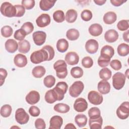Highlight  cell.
<instances>
[{"label": "cell", "mask_w": 129, "mask_h": 129, "mask_svg": "<svg viewBox=\"0 0 129 129\" xmlns=\"http://www.w3.org/2000/svg\"><path fill=\"white\" fill-rule=\"evenodd\" d=\"M82 64L85 68H90L93 64V60L90 56H85L82 60Z\"/></svg>", "instance_id": "obj_45"}, {"label": "cell", "mask_w": 129, "mask_h": 129, "mask_svg": "<svg viewBox=\"0 0 129 129\" xmlns=\"http://www.w3.org/2000/svg\"><path fill=\"white\" fill-rule=\"evenodd\" d=\"M64 128H75L76 129V127L74 125V124L72 123H69L66 124V125L64 126Z\"/></svg>", "instance_id": "obj_58"}, {"label": "cell", "mask_w": 129, "mask_h": 129, "mask_svg": "<svg viewBox=\"0 0 129 129\" xmlns=\"http://www.w3.org/2000/svg\"><path fill=\"white\" fill-rule=\"evenodd\" d=\"M126 1H122V0H111L110 3L112 5L115 7H119L122 5L124 3L126 2Z\"/></svg>", "instance_id": "obj_55"}, {"label": "cell", "mask_w": 129, "mask_h": 129, "mask_svg": "<svg viewBox=\"0 0 129 129\" xmlns=\"http://www.w3.org/2000/svg\"><path fill=\"white\" fill-rule=\"evenodd\" d=\"M16 9V16L17 17H22L25 13V8L22 6L20 5H16L14 6Z\"/></svg>", "instance_id": "obj_52"}, {"label": "cell", "mask_w": 129, "mask_h": 129, "mask_svg": "<svg viewBox=\"0 0 129 129\" xmlns=\"http://www.w3.org/2000/svg\"><path fill=\"white\" fill-rule=\"evenodd\" d=\"M106 0H94V2L97 5L102 6L106 3Z\"/></svg>", "instance_id": "obj_57"}, {"label": "cell", "mask_w": 129, "mask_h": 129, "mask_svg": "<svg viewBox=\"0 0 129 129\" xmlns=\"http://www.w3.org/2000/svg\"><path fill=\"white\" fill-rule=\"evenodd\" d=\"M26 33L27 35L30 34L34 30V26L30 22H27L24 23L21 27Z\"/></svg>", "instance_id": "obj_43"}, {"label": "cell", "mask_w": 129, "mask_h": 129, "mask_svg": "<svg viewBox=\"0 0 129 129\" xmlns=\"http://www.w3.org/2000/svg\"><path fill=\"white\" fill-rule=\"evenodd\" d=\"M62 123V118L59 115H54L50 119L49 129H59L61 127Z\"/></svg>", "instance_id": "obj_16"}, {"label": "cell", "mask_w": 129, "mask_h": 129, "mask_svg": "<svg viewBox=\"0 0 129 129\" xmlns=\"http://www.w3.org/2000/svg\"><path fill=\"white\" fill-rule=\"evenodd\" d=\"M110 59L100 56L98 59V64L101 68H105L110 63Z\"/></svg>", "instance_id": "obj_47"}, {"label": "cell", "mask_w": 129, "mask_h": 129, "mask_svg": "<svg viewBox=\"0 0 129 129\" xmlns=\"http://www.w3.org/2000/svg\"><path fill=\"white\" fill-rule=\"evenodd\" d=\"M8 75V73L6 70L1 68L0 69V82H1V86H2L4 83L5 82V80L7 78Z\"/></svg>", "instance_id": "obj_54"}, {"label": "cell", "mask_w": 129, "mask_h": 129, "mask_svg": "<svg viewBox=\"0 0 129 129\" xmlns=\"http://www.w3.org/2000/svg\"><path fill=\"white\" fill-rule=\"evenodd\" d=\"M29 113L32 116L37 117L39 115L40 110L38 107L32 105L29 109Z\"/></svg>", "instance_id": "obj_50"}, {"label": "cell", "mask_w": 129, "mask_h": 129, "mask_svg": "<svg viewBox=\"0 0 129 129\" xmlns=\"http://www.w3.org/2000/svg\"><path fill=\"white\" fill-rule=\"evenodd\" d=\"M12 107L9 104H5L2 106L1 108V115L4 117H9L12 112Z\"/></svg>", "instance_id": "obj_39"}, {"label": "cell", "mask_w": 129, "mask_h": 129, "mask_svg": "<svg viewBox=\"0 0 129 129\" xmlns=\"http://www.w3.org/2000/svg\"><path fill=\"white\" fill-rule=\"evenodd\" d=\"M114 54V48L110 45H106L102 47L100 51V56L111 59Z\"/></svg>", "instance_id": "obj_22"}, {"label": "cell", "mask_w": 129, "mask_h": 129, "mask_svg": "<svg viewBox=\"0 0 129 129\" xmlns=\"http://www.w3.org/2000/svg\"><path fill=\"white\" fill-rule=\"evenodd\" d=\"M68 88V86L65 82H59L55 87L53 88L58 97V101L62 100L64 98V95L66 93Z\"/></svg>", "instance_id": "obj_7"}, {"label": "cell", "mask_w": 129, "mask_h": 129, "mask_svg": "<svg viewBox=\"0 0 129 129\" xmlns=\"http://www.w3.org/2000/svg\"><path fill=\"white\" fill-rule=\"evenodd\" d=\"M125 76L120 72H117L113 75L112 85L114 89L119 90L123 88L125 82Z\"/></svg>", "instance_id": "obj_4"}, {"label": "cell", "mask_w": 129, "mask_h": 129, "mask_svg": "<svg viewBox=\"0 0 129 129\" xmlns=\"http://www.w3.org/2000/svg\"><path fill=\"white\" fill-rule=\"evenodd\" d=\"M99 75L100 79L107 81L110 79L112 75V72L110 69L105 67L103 68L99 71Z\"/></svg>", "instance_id": "obj_35"}, {"label": "cell", "mask_w": 129, "mask_h": 129, "mask_svg": "<svg viewBox=\"0 0 129 129\" xmlns=\"http://www.w3.org/2000/svg\"><path fill=\"white\" fill-rule=\"evenodd\" d=\"M55 2V1L41 0L39 2V7L42 11H47L54 6Z\"/></svg>", "instance_id": "obj_29"}, {"label": "cell", "mask_w": 129, "mask_h": 129, "mask_svg": "<svg viewBox=\"0 0 129 129\" xmlns=\"http://www.w3.org/2000/svg\"><path fill=\"white\" fill-rule=\"evenodd\" d=\"M98 47V42L95 39H90L86 42L85 49L89 53L95 54L97 52Z\"/></svg>", "instance_id": "obj_12"}, {"label": "cell", "mask_w": 129, "mask_h": 129, "mask_svg": "<svg viewBox=\"0 0 129 129\" xmlns=\"http://www.w3.org/2000/svg\"><path fill=\"white\" fill-rule=\"evenodd\" d=\"M128 34H129V30H128L123 33V39L127 43L129 42Z\"/></svg>", "instance_id": "obj_56"}, {"label": "cell", "mask_w": 129, "mask_h": 129, "mask_svg": "<svg viewBox=\"0 0 129 129\" xmlns=\"http://www.w3.org/2000/svg\"><path fill=\"white\" fill-rule=\"evenodd\" d=\"M54 110L60 113H66L69 111L70 109V107L67 104L60 103L55 104L53 107Z\"/></svg>", "instance_id": "obj_33"}, {"label": "cell", "mask_w": 129, "mask_h": 129, "mask_svg": "<svg viewBox=\"0 0 129 129\" xmlns=\"http://www.w3.org/2000/svg\"><path fill=\"white\" fill-rule=\"evenodd\" d=\"M118 33L115 30L110 29L105 33L104 39L107 42L113 43L118 39Z\"/></svg>", "instance_id": "obj_17"}, {"label": "cell", "mask_w": 129, "mask_h": 129, "mask_svg": "<svg viewBox=\"0 0 129 129\" xmlns=\"http://www.w3.org/2000/svg\"><path fill=\"white\" fill-rule=\"evenodd\" d=\"M13 29L10 26H4L1 29L2 35L5 38H8L11 36L13 34Z\"/></svg>", "instance_id": "obj_41"}, {"label": "cell", "mask_w": 129, "mask_h": 129, "mask_svg": "<svg viewBox=\"0 0 129 129\" xmlns=\"http://www.w3.org/2000/svg\"><path fill=\"white\" fill-rule=\"evenodd\" d=\"M35 2L34 0H23L21 2L22 6L26 10H31L35 6Z\"/></svg>", "instance_id": "obj_48"}, {"label": "cell", "mask_w": 129, "mask_h": 129, "mask_svg": "<svg viewBox=\"0 0 129 129\" xmlns=\"http://www.w3.org/2000/svg\"><path fill=\"white\" fill-rule=\"evenodd\" d=\"M83 69L79 67H75L71 69V75L74 78H81L83 75Z\"/></svg>", "instance_id": "obj_38"}, {"label": "cell", "mask_w": 129, "mask_h": 129, "mask_svg": "<svg viewBox=\"0 0 129 129\" xmlns=\"http://www.w3.org/2000/svg\"><path fill=\"white\" fill-rule=\"evenodd\" d=\"M51 21L50 16L47 14H42L36 19L37 25L40 28H43L48 26Z\"/></svg>", "instance_id": "obj_13"}, {"label": "cell", "mask_w": 129, "mask_h": 129, "mask_svg": "<svg viewBox=\"0 0 129 129\" xmlns=\"http://www.w3.org/2000/svg\"><path fill=\"white\" fill-rule=\"evenodd\" d=\"M88 30L90 35L94 37H97L102 34L103 28L102 26L99 24L95 23L90 26Z\"/></svg>", "instance_id": "obj_21"}, {"label": "cell", "mask_w": 129, "mask_h": 129, "mask_svg": "<svg viewBox=\"0 0 129 129\" xmlns=\"http://www.w3.org/2000/svg\"><path fill=\"white\" fill-rule=\"evenodd\" d=\"M48 54L46 50L42 48L33 52L30 55V60L34 64H38L44 61H48Z\"/></svg>", "instance_id": "obj_1"}, {"label": "cell", "mask_w": 129, "mask_h": 129, "mask_svg": "<svg viewBox=\"0 0 129 129\" xmlns=\"http://www.w3.org/2000/svg\"><path fill=\"white\" fill-rule=\"evenodd\" d=\"M15 119L19 124H24L28 122L29 120V116L24 109L19 108L16 111Z\"/></svg>", "instance_id": "obj_8"}, {"label": "cell", "mask_w": 129, "mask_h": 129, "mask_svg": "<svg viewBox=\"0 0 129 129\" xmlns=\"http://www.w3.org/2000/svg\"><path fill=\"white\" fill-rule=\"evenodd\" d=\"M35 127L37 129H45L46 124L44 120L42 118H38L35 121Z\"/></svg>", "instance_id": "obj_51"}, {"label": "cell", "mask_w": 129, "mask_h": 129, "mask_svg": "<svg viewBox=\"0 0 129 129\" xmlns=\"http://www.w3.org/2000/svg\"><path fill=\"white\" fill-rule=\"evenodd\" d=\"M64 59L68 64L71 66L75 65L79 62V56L76 52L74 51H70L66 54Z\"/></svg>", "instance_id": "obj_14"}, {"label": "cell", "mask_w": 129, "mask_h": 129, "mask_svg": "<svg viewBox=\"0 0 129 129\" xmlns=\"http://www.w3.org/2000/svg\"><path fill=\"white\" fill-rule=\"evenodd\" d=\"M98 91L102 94H107L110 91V85L109 82L106 80L100 81L97 85Z\"/></svg>", "instance_id": "obj_20"}, {"label": "cell", "mask_w": 129, "mask_h": 129, "mask_svg": "<svg viewBox=\"0 0 129 129\" xmlns=\"http://www.w3.org/2000/svg\"><path fill=\"white\" fill-rule=\"evenodd\" d=\"M109 63L110 67L115 71H118L121 68V63L118 59H113Z\"/></svg>", "instance_id": "obj_53"}, {"label": "cell", "mask_w": 129, "mask_h": 129, "mask_svg": "<svg viewBox=\"0 0 129 129\" xmlns=\"http://www.w3.org/2000/svg\"><path fill=\"white\" fill-rule=\"evenodd\" d=\"M80 36V33L79 31L76 29H69L66 33L67 38L71 41H74L78 39Z\"/></svg>", "instance_id": "obj_34"}, {"label": "cell", "mask_w": 129, "mask_h": 129, "mask_svg": "<svg viewBox=\"0 0 129 129\" xmlns=\"http://www.w3.org/2000/svg\"><path fill=\"white\" fill-rule=\"evenodd\" d=\"M69 46L68 41L64 38L59 39L56 43V48L59 52L61 53L66 52L68 50Z\"/></svg>", "instance_id": "obj_26"}, {"label": "cell", "mask_w": 129, "mask_h": 129, "mask_svg": "<svg viewBox=\"0 0 129 129\" xmlns=\"http://www.w3.org/2000/svg\"><path fill=\"white\" fill-rule=\"evenodd\" d=\"M88 108V103L83 98H77L74 104V109L78 112H83Z\"/></svg>", "instance_id": "obj_11"}, {"label": "cell", "mask_w": 129, "mask_h": 129, "mask_svg": "<svg viewBox=\"0 0 129 129\" xmlns=\"http://www.w3.org/2000/svg\"><path fill=\"white\" fill-rule=\"evenodd\" d=\"M31 45L30 42L27 40L20 41L18 43V50L22 53H26L29 51Z\"/></svg>", "instance_id": "obj_27"}, {"label": "cell", "mask_w": 129, "mask_h": 129, "mask_svg": "<svg viewBox=\"0 0 129 129\" xmlns=\"http://www.w3.org/2000/svg\"><path fill=\"white\" fill-rule=\"evenodd\" d=\"M81 17L84 21H89L92 18V13L89 10H84L81 13Z\"/></svg>", "instance_id": "obj_46"}, {"label": "cell", "mask_w": 129, "mask_h": 129, "mask_svg": "<svg viewBox=\"0 0 129 129\" xmlns=\"http://www.w3.org/2000/svg\"><path fill=\"white\" fill-rule=\"evenodd\" d=\"M117 28L121 31L127 30L129 28V20H122L119 21L117 24Z\"/></svg>", "instance_id": "obj_42"}, {"label": "cell", "mask_w": 129, "mask_h": 129, "mask_svg": "<svg viewBox=\"0 0 129 129\" xmlns=\"http://www.w3.org/2000/svg\"><path fill=\"white\" fill-rule=\"evenodd\" d=\"M56 75L59 79H64L68 75L67 64L63 60H58L53 64Z\"/></svg>", "instance_id": "obj_2"}, {"label": "cell", "mask_w": 129, "mask_h": 129, "mask_svg": "<svg viewBox=\"0 0 129 129\" xmlns=\"http://www.w3.org/2000/svg\"><path fill=\"white\" fill-rule=\"evenodd\" d=\"M26 35L27 34L22 29L20 28L15 31L14 35V37L15 39L20 41L24 40V38Z\"/></svg>", "instance_id": "obj_44"}, {"label": "cell", "mask_w": 129, "mask_h": 129, "mask_svg": "<svg viewBox=\"0 0 129 129\" xmlns=\"http://www.w3.org/2000/svg\"><path fill=\"white\" fill-rule=\"evenodd\" d=\"M5 46L8 52L14 53L18 48V43L14 39H9L6 41Z\"/></svg>", "instance_id": "obj_19"}, {"label": "cell", "mask_w": 129, "mask_h": 129, "mask_svg": "<svg viewBox=\"0 0 129 129\" xmlns=\"http://www.w3.org/2000/svg\"><path fill=\"white\" fill-rule=\"evenodd\" d=\"M53 19L57 23H61L64 21V12L61 10H57L53 14Z\"/></svg>", "instance_id": "obj_37"}, {"label": "cell", "mask_w": 129, "mask_h": 129, "mask_svg": "<svg viewBox=\"0 0 129 129\" xmlns=\"http://www.w3.org/2000/svg\"><path fill=\"white\" fill-rule=\"evenodd\" d=\"M45 72L46 70L44 67L41 66H37L33 69L32 74L35 78H40L45 75Z\"/></svg>", "instance_id": "obj_31"}, {"label": "cell", "mask_w": 129, "mask_h": 129, "mask_svg": "<svg viewBox=\"0 0 129 129\" xmlns=\"http://www.w3.org/2000/svg\"><path fill=\"white\" fill-rule=\"evenodd\" d=\"M1 14L7 17H14L16 16V9L14 6H13L9 2H4L1 5Z\"/></svg>", "instance_id": "obj_3"}, {"label": "cell", "mask_w": 129, "mask_h": 129, "mask_svg": "<svg viewBox=\"0 0 129 129\" xmlns=\"http://www.w3.org/2000/svg\"><path fill=\"white\" fill-rule=\"evenodd\" d=\"M44 98L46 102L49 104H52L56 101H58V97L57 94L53 89L49 90L46 92Z\"/></svg>", "instance_id": "obj_23"}, {"label": "cell", "mask_w": 129, "mask_h": 129, "mask_svg": "<svg viewBox=\"0 0 129 129\" xmlns=\"http://www.w3.org/2000/svg\"><path fill=\"white\" fill-rule=\"evenodd\" d=\"M42 48L44 49L45 50H46L48 54V61H50L51 59H52L54 56V50L53 48L49 45H45L44 46H43L42 47Z\"/></svg>", "instance_id": "obj_49"}, {"label": "cell", "mask_w": 129, "mask_h": 129, "mask_svg": "<svg viewBox=\"0 0 129 129\" xmlns=\"http://www.w3.org/2000/svg\"><path fill=\"white\" fill-rule=\"evenodd\" d=\"M117 51L119 55L125 56L129 53V45L127 44L122 43L117 46Z\"/></svg>", "instance_id": "obj_32"}, {"label": "cell", "mask_w": 129, "mask_h": 129, "mask_svg": "<svg viewBox=\"0 0 129 129\" xmlns=\"http://www.w3.org/2000/svg\"><path fill=\"white\" fill-rule=\"evenodd\" d=\"M84 88V85L82 82L80 81H75L69 88V94L73 97H77L82 92Z\"/></svg>", "instance_id": "obj_5"}, {"label": "cell", "mask_w": 129, "mask_h": 129, "mask_svg": "<svg viewBox=\"0 0 129 129\" xmlns=\"http://www.w3.org/2000/svg\"><path fill=\"white\" fill-rule=\"evenodd\" d=\"M32 37L35 44L36 45L40 46L45 42L46 34L42 31H37L33 33Z\"/></svg>", "instance_id": "obj_10"}, {"label": "cell", "mask_w": 129, "mask_h": 129, "mask_svg": "<svg viewBox=\"0 0 129 129\" xmlns=\"http://www.w3.org/2000/svg\"><path fill=\"white\" fill-rule=\"evenodd\" d=\"M117 19L116 14L113 12H108L103 16V22L106 24L110 25L114 23Z\"/></svg>", "instance_id": "obj_24"}, {"label": "cell", "mask_w": 129, "mask_h": 129, "mask_svg": "<svg viewBox=\"0 0 129 129\" xmlns=\"http://www.w3.org/2000/svg\"><path fill=\"white\" fill-rule=\"evenodd\" d=\"M78 13L77 11L74 9H70L67 11L65 18L67 22L72 23L76 21Z\"/></svg>", "instance_id": "obj_28"}, {"label": "cell", "mask_w": 129, "mask_h": 129, "mask_svg": "<svg viewBox=\"0 0 129 129\" xmlns=\"http://www.w3.org/2000/svg\"><path fill=\"white\" fill-rule=\"evenodd\" d=\"M88 115L91 119H96L101 116V112L100 109L96 107H93L89 109Z\"/></svg>", "instance_id": "obj_36"}, {"label": "cell", "mask_w": 129, "mask_h": 129, "mask_svg": "<svg viewBox=\"0 0 129 129\" xmlns=\"http://www.w3.org/2000/svg\"><path fill=\"white\" fill-rule=\"evenodd\" d=\"M14 62L16 66L19 68H23L26 66L28 61L25 55L19 53L15 56L14 58Z\"/></svg>", "instance_id": "obj_18"}, {"label": "cell", "mask_w": 129, "mask_h": 129, "mask_svg": "<svg viewBox=\"0 0 129 129\" xmlns=\"http://www.w3.org/2000/svg\"><path fill=\"white\" fill-rule=\"evenodd\" d=\"M55 83V78L52 75H48L43 79V84L47 88H51Z\"/></svg>", "instance_id": "obj_40"}, {"label": "cell", "mask_w": 129, "mask_h": 129, "mask_svg": "<svg viewBox=\"0 0 129 129\" xmlns=\"http://www.w3.org/2000/svg\"><path fill=\"white\" fill-rule=\"evenodd\" d=\"M116 115L121 119H125L129 115V102H122L116 110Z\"/></svg>", "instance_id": "obj_6"}, {"label": "cell", "mask_w": 129, "mask_h": 129, "mask_svg": "<svg viewBox=\"0 0 129 129\" xmlns=\"http://www.w3.org/2000/svg\"><path fill=\"white\" fill-rule=\"evenodd\" d=\"M87 117L84 114H78L75 117V122L80 127L85 126L87 122Z\"/></svg>", "instance_id": "obj_30"}, {"label": "cell", "mask_w": 129, "mask_h": 129, "mask_svg": "<svg viewBox=\"0 0 129 129\" xmlns=\"http://www.w3.org/2000/svg\"><path fill=\"white\" fill-rule=\"evenodd\" d=\"M25 99L28 104L30 105H34L36 104L39 101L40 94L38 92L35 90L31 91L26 95Z\"/></svg>", "instance_id": "obj_15"}, {"label": "cell", "mask_w": 129, "mask_h": 129, "mask_svg": "<svg viewBox=\"0 0 129 129\" xmlns=\"http://www.w3.org/2000/svg\"><path fill=\"white\" fill-rule=\"evenodd\" d=\"M103 123V119L101 116L96 119H91L89 120V125L91 129H101Z\"/></svg>", "instance_id": "obj_25"}, {"label": "cell", "mask_w": 129, "mask_h": 129, "mask_svg": "<svg viewBox=\"0 0 129 129\" xmlns=\"http://www.w3.org/2000/svg\"><path fill=\"white\" fill-rule=\"evenodd\" d=\"M88 99L91 104L95 105H98L102 103L103 98L100 93L96 91L92 90L88 93Z\"/></svg>", "instance_id": "obj_9"}]
</instances>
